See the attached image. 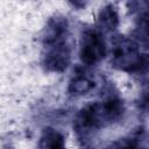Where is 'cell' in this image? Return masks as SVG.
Listing matches in <instances>:
<instances>
[{"instance_id":"6da1fadb","label":"cell","mask_w":149,"mask_h":149,"mask_svg":"<svg viewBox=\"0 0 149 149\" xmlns=\"http://www.w3.org/2000/svg\"><path fill=\"white\" fill-rule=\"evenodd\" d=\"M125 114V105L118 97L90 102L76 115L73 129L80 141H87L100 128L119 122Z\"/></svg>"},{"instance_id":"7a4b0ae2","label":"cell","mask_w":149,"mask_h":149,"mask_svg":"<svg viewBox=\"0 0 149 149\" xmlns=\"http://www.w3.org/2000/svg\"><path fill=\"white\" fill-rule=\"evenodd\" d=\"M111 64L121 71L140 72L147 66V56L141 52L139 44L123 35H114L109 45Z\"/></svg>"},{"instance_id":"3957f363","label":"cell","mask_w":149,"mask_h":149,"mask_svg":"<svg viewBox=\"0 0 149 149\" xmlns=\"http://www.w3.org/2000/svg\"><path fill=\"white\" fill-rule=\"evenodd\" d=\"M107 54V45L102 34L98 29H85L80 35L79 41V57L83 64L92 66L105 58Z\"/></svg>"},{"instance_id":"277c9868","label":"cell","mask_w":149,"mask_h":149,"mask_svg":"<svg viewBox=\"0 0 149 149\" xmlns=\"http://www.w3.org/2000/svg\"><path fill=\"white\" fill-rule=\"evenodd\" d=\"M42 65L49 72H63L71 62V47L65 40L44 45Z\"/></svg>"},{"instance_id":"5b68a950","label":"cell","mask_w":149,"mask_h":149,"mask_svg":"<svg viewBox=\"0 0 149 149\" xmlns=\"http://www.w3.org/2000/svg\"><path fill=\"white\" fill-rule=\"evenodd\" d=\"M69 31V23L66 17L62 15H55L50 17L42 31V44L48 45L62 40H65Z\"/></svg>"},{"instance_id":"8992f818","label":"cell","mask_w":149,"mask_h":149,"mask_svg":"<svg viewBox=\"0 0 149 149\" xmlns=\"http://www.w3.org/2000/svg\"><path fill=\"white\" fill-rule=\"evenodd\" d=\"M94 87V81L84 69L77 68L69 83L68 91L72 95H84Z\"/></svg>"},{"instance_id":"52a82bcc","label":"cell","mask_w":149,"mask_h":149,"mask_svg":"<svg viewBox=\"0 0 149 149\" xmlns=\"http://www.w3.org/2000/svg\"><path fill=\"white\" fill-rule=\"evenodd\" d=\"M98 30L101 34L112 33L119 26V15L116 9L112 5H107L99 12L98 15Z\"/></svg>"},{"instance_id":"ba28073f","label":"cell","mask_w":149,"mask_h":149,"mask_svg":"<svg viewBox=\"0 0 149 149\" xmlns=\"http://www.w3.org/2000/svg\"><path fill=\"white\" fill-rule=\"evenodd\" d=\"M38 147L40 148H51V149L63 148L64 147V137L58 130H56L54 128H45L42 132V135L40 137Z\"/></svg>"},{"instance_id":"9c48e42d","label":"cell","mask_w":149,"mask_h":149,"mask_svg":"<svg viewBox=\"0 0 149 149\" xmlns=\"http://www.w3.org/2000/svg\"><path fill=\"white\" fill-rule=\"evenodd\" d=\"M87 2H88V0H69V3L73 8H77V9L84 8L87 5Z\"/></svg>"}]
</instances>
